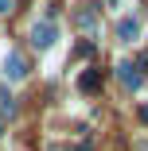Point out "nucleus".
<instances>
[{"mask_svg":"<svg viewBox=\"0 0 148 151\" xmlns=\"http://www.w3.org/2000/svg\"><path fill=\"white\" fill-rule=\"evenodd\" d=\"M55 39H58V27H55L51 19H43V23H31V47L47 50V47H55Z\"/></svg>","mask_w":148,"mask_h":151,"instance_id":"f257e3e1","label":"nucleus"},{"mask_svg":"<svg viewBox=\"0 0 148 151\" xmlns=\"http://www.w3.org/2000/svg\"><path fill=\"white\" fill-rule=\"evenodd\" d=\"M23 74H27L23 54H20V50H8V54H4V78H8V81H20Z\"/></svg>","mask_w":148,"mask_h":151,"instance_id":"f03ea898","label":"nucleus"},{"mask_svg":"<svg viewBox=\"0 0 148 151\" xmlns=\"http://www.w3.org/2000/svg\"><path fill=\"white\" fill-rule=\"evenodd\" d=\"M117 39H121V43L140 39V19H136V16H125L121 23H117Z\"/></svg>","mask_w":148,"mask_h":151,"instance_id":"7ed1b4c3","label":"nucleus"},{"mask_svg":"<svg viewBox=\"0 0 148 151\" xmlns=\"http://www.w3.org/2000/svg\"><path fill=\"white\" fill-rule=\"evenodd\" d=\"M117 78H121V85H129V89H136L144 78H140V70L133 66V62H121V66H117Z\"/></svg>","mask_w":148,"mask_h":151,"instance_id":"20e7f679","label":"nucleus"},{"mask_svg":"<svg viewBox=\"0 0 148 151\" xmlns=\"http://www.w3.org/2000/svg\"><path fill=\"white\" fill-rule=\"evenodd\" d=\"M78 89H82V93H98V89H101V74L98 70H86L78 78Z\"/></svg>","mask_w":148,"mask_h":151,"instance_id":"39448f33","label":"nucleus"},{"mask_svg":"<svg viewBox=\"0 0 148 151\" xmlns=\"http://www.w3.org/2000/svg\"><path fill=\"white\" fill-rule=\"evenodd\" d=\"M74 19H78V27H94V23H98V12H94V4H82Z\"/></svg>","mask_w":148,"mask_h":151,"instance_id":"423d86ee","label":"nucleus"},{"mask_svg":"<svg viewBox=\"0 0 148 151\" xmlns=\"http://www.w3.org/2000/svg\"><path fill=\"white\" fill-rule=\"evenodd\" d=\"M0 112H16V105H12V97H8V93H0Z\"/></svg>","mask_w":148,"mask_h":151,"instance_id":"0eeeda50","label":"nucleus"},{"mask_svg":"<svg viewBox=\"0 0 148 151\" xmlns=\"http://www.w3.org/2000/svg\"><path fill=\"white\" fill-rule=\"evenodd\" d=\"M0 12H12V0H0Z\"/></svg>","mask_w":148,"mask_h":151,"instance_id":"6e6552de","label":"nucleus"},{"mask_svg":"<svg viewBox=\"0 0 148 151\" xmlns=\"http://www.w3.org/2000/svg\"><path fill=\"white\" fill-rule=\"evenodd\" d=\"M74 151H94V147H90V143H78V147H74Z\"/></svg>","mask_w":148,"mask_h":151,"instance_id":"1a4fd4ad","label":"nucleus"},{"mask_svg":"<svg viewBox=\"0 0 148 151\" xmlns=\"http://www.w3.org/2000/svg\"><path fill=\"white\" fill-rule=\"evenodd\" d=\"M140 120H144V124H148V105H144V109H140Z\"/></svg>","mask_w":148,"mask_h":151,"instance_id":"9d476101","label":"nucleus"}]
</instances>
